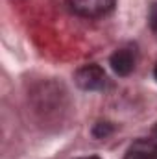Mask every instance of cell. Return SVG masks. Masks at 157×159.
<instances>
[{"instance_id": "obj_4", "label": "cell", "mask_w": 157, "mask_h": 159, "mask_svg": "<svg viewBox=\"0 0 157 159\" xmlns=\"http://www.w3.org/2000/svg\"><path fill=\"white\" fill-rule=\"evenodd\" d=\"M124 159H157V139H139L131 143Z\"/></svg>"}, {"instance_id": "obj_9", "label": "cell", "mask_w": 157, "mask_h": 159, "mask_svg": "<svg viewBox=\"0 0 157 159\" xmlns=\"http://www.w3.org/2000/svg\"><path fill=\"white\" fill-rule=\"evenodd\" d=\"M154 76H155V80H157V65H155V69H154Z\"/></svg>"}, {"instance_id": "obj_3", "label": "cell", "mask_w": 157, "mask_h": 159, "mask_svg": "<svg viewBox=\"0 0 157 159\" xmlns=\"http://www.w3.org/2000/svg\"><path fill=\"white\" fill-rule=\"evenodd\" d=\"M111 69L115 70V74L118 76H128L133 72L135 69V63H137V54H135V48H120L117 50L111 59Z\"/></svg>"}, {"instance_id": "obj_1", "label": "cell", "mask_w": 157, "mask_h": 159, "mask_svg": "<svg viewBox=\"0 0 157 159\" xmlns=\"http://www.w3.org/2000/svg\"><path fill=\"white\" fill-rule=\"evenodd\" d=\"M105 72L100 65H85L76 70L74 81L83 91H102L105 87Z\"/></svg>"}, {"instance_id": "obj_5", "label": "cell", "mask_w": 157, "mask_h": 159, "mask_svg": "<svg viewBox=\"0 0 157 159\" xmlns=\"http://www.w3.org/2000/svg\"><path fill=\"white\" fill-rule=\"evenodd\" d=\"M113 124H109V122H98V124H94V128H92V135L96 137V139H105V137H109L111 133H113Z\"/></svg>"}, {"instance_id": "obj_2", "label": "cell", "mask_w": 157, "mask_h": 159, "mask_svg": "<svg viewBox=\"0 0 157 159\" xmlns=\"http://www.w3.org/2000/svg\"><path fill=\"white\" fill-rule=\"evenodd\" d=\"M69 2H70V7L74 13L87 17V19L104 17L117 4V0H69Z\"/></svg>"}, {"instance_id": "obj_7", "label": "cell", "mask_w": 157, "mask_h": 159, "mask_svg": "<svg viewBox=\"0 0 157 159\" xmlns=\"http://www.w3.org/2000/svg\"><path fill=\"white\" fill-rule=\"evenodd\" d=\"M78 159H100L98 156H87V157H78Z\"/></svg>"}, {"instance_id": "obj_8", "label": "cell", "mask_w": 157, "mask_h": 159, "mask_svg": "<svg viewBox=\"0 0 157 159\" xmlns=\"http://www.w3.org/2000/svg\"><path fill=\"white\" fill-rule=\"evenodd\" d=\"M154 137L157 139V124H155V128H154Z\"/></svg>"}, {"instance_id": "obj_6", "label": "cell", "mask_w": 157, "mask_h": 159, "mask_svg": "<svg viewBox=\"0 0 157 159\" xmlns=\"http://www.w3.org/2000/svg\"><path fill=\"white\" fill-rule=\"evenodd\" d=\"M150 22H152V28L157 30V4L152 6V15H150Z\"/></svg>"}]
</instances>
